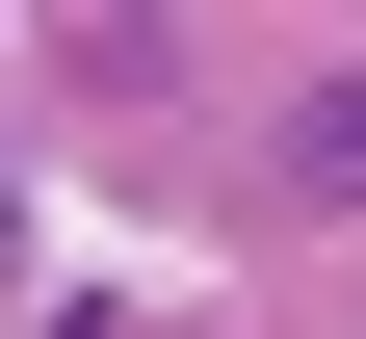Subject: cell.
Here are the masks:
<instances>
[{
	"label": "cell",
	"mask_w": 366,
	"mask_h": 339,
	"mask_svg": "<svg viewBox=\"0 0 366 339\" xmlns=\"http://www.w3.org/2000/svg\"><path fill=\"white\" fill-rule=\"evenodd\" d=\"M262 183H314V209H366V79H314V105H288V157H262Z\"/></svg>",
	"instance_id": "cell-1"
},
{
	"label": "cell",
	"mask_w": 366,
	"mask_h": 339,
	"mask_svg": "<svg viewBox=\"0 0 366 339\" xmlns=\"http://www.w3.org/2000/svg\"><path fill=\"white\" fill-rule=\"evenodd\" d=\"M0 261H26V157H0Z\"/></svg>",
	"instance_id": "cell-2"
}]
</instances>
